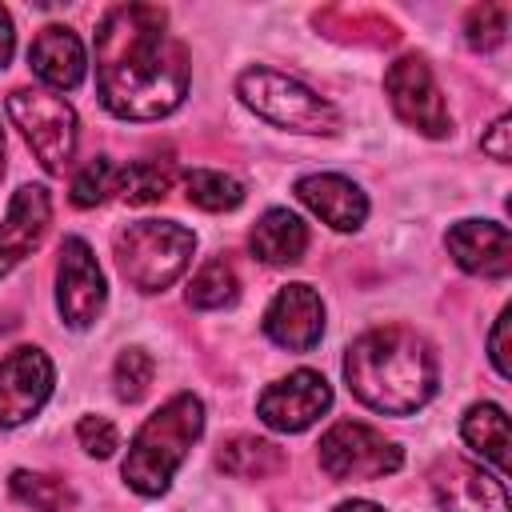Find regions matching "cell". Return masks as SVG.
I'll return each instance as SVG.
<instances>
[{
  "instance_id": "4",
  "label": "cell",
  "mask_w": 512,
  "mask_h": 512,
  "mask_svg": "<svg viewBox=\"0 0 512 512\" xmlns=\"http://www.w3.org/2000/svg\"><path fill=\"white\" fill-rule=\"evenodd\" d=\"M196 252V236L176 220H140L116 236V264L140 292L168 288Z\"/></svg>"
},
{
  "instance_id": "6",
  "label": "cell",
  "mask_w": 512,
  "mask_h": 512,
  "mask_svg": "<svg viewBox=\"0 0 512 512\" xmlns=\"http://www.w3.org/2000/svg\"><path fill=\"white\" fill-rule=\"evenodd\" d=\"M8 116L32 144L36 160L48 172H64V164L76 152V112L64 96H52L44 88H16L8 96Z\"/></svg>"
},
{
  "instance_id": "11",
  "label": "cell",
  "mask_w": 512,
  "mask_h": 512,
  "mask_svg": "<svg viewBox=\"0 0 512 512\" xmlns=\"http://www.w3.org/2000/svg\"><path fill=\"white\" fill-rule=\"evenodd\" d=\"M52 360L40 348H16L0 360V428L32 420L52 396Z\"/></svg>"
},
{
  "instance_id": "25",
  "label": "cell",
  "mask_w": 512,
  "mask_h": 512,
  "mask_svg": "<svg viewBox=\"0 0 512 512\" xmlns=\"http://www.w3.org/2000/svg\"><path fill=\"white\" fill-rule=\"evenodd\" d=\"M152 372H156V364H152V356L144 352V348H124L120 356H116V368H112V384H116V396L120 400H140L144 392H148V384H152Z\"/></svg>"
},
{
  "instance_id": "15",
  "label": "cell",
  "mask_w": 512,
  "mask_h": 512,
  "mask_svg": "<svg viewBox=\"0 0 512 512\" xmlns=\"http://www.w3.org/2000/svg\"><path fill=\"white\" fill-rule=\"evenodd\" d=\"M48 220H52V200L40 184H24L12 204H8V216L0 224V276L12 272L48 232Z\"/></svg>"
},
{
  "instance_id": "21",
  "label": "cell",
  "mask_w": 512,
  "mask_h": 512,
  "mask_svg": "<svg viewBox=\"0 0 512 512\" xmlns=\"http://www.w3.org/2000/svg\"><path fill=\"white\" fill-rule=\"evenodd\" d=\"M184 192H188V204H196L204 212H232L244 204V184L236 176H224L212 168H192L184 176Z\"/></svg>"
},
{
  "instance_id": "19",
  "label": "cell",
  "mask_w": 512,
  "mask_h": 512,
  "mask_svg": "<svg viewBox=\"0 0 512 512\" xmlns=\"http://www.w3.org/2000/svg\"><path fill=\"white\" fill-rule=\"evenodd\" d=\"M460 436L476 456H484L500 476L508 472V416L500 404H472L460 420Z\"/></svg>"
},
{
  "instance_id": "31",
  "label": "cell",
  "mask_w": 512,
  "mask_h": 512,
  "mask_svg": "<svg viewBox=\"0 0 512 512\" xmlns=\"http://www.w3.org/2000/svg\"><path fill=\"white\" fill-rule=\"evenodd\" d=\"M12 44H16V32H12V16L0 8V68L8 64V56H12Z\"/></svg>"
},
{
  "instance_id": "20",
  "label": "cell",
  "mask_w": 512,
  "mask_h": 512,
  "mask_svg": "<svg viewBox=\"0 0 512 512\" xmlns=\"http://www.w3.org/2000/svg\"><path fill=\"white\" fill-rule=\"evenodd\" d=\"M216 464L228 472V476H240V480H260V476H272L284 468V452L272 444V440H256V436H232L220 444V456Z\"/></svg>"
},
{
  "instance_id": "30",
  "label": "cell",
  "mask_w": 512,
  "mask_h": 512,
  "mask_svg": "<svg viewBox=\"0 0 512 512\" xmlns=\"http://www.w3.org/2000/svg\"><path fill=\"white\" fill-rule=\"evenodd\" d=\"M508 136H512V120L508 116H500L496 124H492V132L480 140V152H488L492 160H500V164H508L512 160V148H508Z\"/></svg>"
},
{
  "instance_id": "17",
  "label": "cell",
  "mask_w": 512,
  "mask_h": 512,
  "mask_svg": "<svg viewBox=\"0 0 512 512\" xmlns=\"http://www.w3.org/2000/svg\"><path fill=\"white\" fill-rule=\"evenodd\" d=\"M28 64L32 72L48 84V88H76L84 80V44L72 28L64 24H44L28 48Z\"/></svg>"
},
{
  "instance_id": "27",
  "label": "cell",
  "mask_w": 512,
  "mask_h": 512,
  "mask_svg": "<svg viewBox=\"0 0 512 512\" xmlns=\"http://www.w3.org/2000/svg\"><path fill=\"white\" fill-rule=\"evenodd\" d=\"M504 32H508V4H480L468 12V24H464V36L472 48L488 52L496 44H504Z\"/></svg>"
},
{
  "instance_id": "23",
  "label": "cell",
  "mask_w": 512,
  "mask_h": 512,
  "mask_svg": "<svg viewBox=\"0 0 512 512\" xmlns=\"http://www.w3.org/2000/svg\"><path fill=\"white\" fill-rule=\"evenodd\" d=\"M12 496L36 512H68L76 504L72 488L56 476H44V472H12Z\"/></svg>"
},
{
  "instance_id": "32",
  "label": "cell",
  "mask_w": 512,
  "mask_h": 512,
  "mask_svg": "<svg viewBox=\"0 0 512 512\" xmlns=\"http://www.w3.org/2000/svg\"><path fill=\"white\" fill-rule=\"evenodd\" d=\"M336 512H384L380 504H372V500H344Z\"/></svg>"
},
{
  "instance_id": "9",
  "label": "cell",
  "mask_w": 512,
  "mask_h": 512,
  "mask_svg": "<svg viewBox=\"0 0 512 512\" xmlns=\"http://www.w3.org/2000/svg\"><path fill=\"white\" fill-rule=\"evenodd\" d=\"M328 404H332L328 380L320 372H312V368H300V372L268 384L260 392V400H256V412L276 432H304L328 412Z\"/></svg>"
},
{
  "instance_id": "18",
  "label": "cell",
  "mask_w": 512,
  "mask_h": 512,
  "mask_svg": "<svg viewBox=\"0 0 512 512\" xmlns=\"http://www.w3.org/2000/svg\"><path fill=\"white\" fill-rule=\"evenodd\" d=\"M308 248V224L288 208H268L252 228V252L264 264H296Z\"/></svg>"
},
{
  "instance_id": "13",
  "label": "cell",
  "mask_w": 512,
  "mask_h": 512,
  "mask_svg": "<svg viewBox=\"0 0 512 512\" xmlns=\"http://www.w3.org/2000/svg\"><path fill=\"white\" fill-rule=\"evenodd\" d=\"M432 492L444 512H512L504 480L480 472L468 460H444L432 472Z\"/></svg>"
},
{
  "instance_id": "1",
  "label": "cell",
  "mask_w": 512,
  "mask_h": 512,
  "mask_svg": "<svg viewBox=\"0 0 512 512\" xmlns=\"http://www.w3.org/2000/svg\"><path fill=\"white\" fill-rule=\"evenodd\" d=\"M96 92L120 120H160L188 92V52L156 4H116L96 28Z\"/></svg>"
},
{
  "instance_id": "28",
  "label": "cell",
  "mask_w": 512,
  "mask_h": 512,
  "mask_svg": "<svg viewBox=\"0 0 512 512\" xmlns=\"http://www.w3.org/2000/svg\"><path fill=\"white\" fill-rule=\"evenodd\" d=\"M76 436H80V448H84L88 456H100V460L112 456L116 444H120L112 420H104V416H84V420L76 424Z\"/></svg>"
},
{
  "instance_id": "26",
  "label": "cell",
  "mask_w": 512,
  "mask_h": 512,
  "mask_svg": "<svg viewBox=\"0 0 512 512\" xmlns=\"http://www.w3.org/2000/svg\"><path fill=\"white\" fill-rule=\"evenodd\" d=\"M108 192H116V168L104 156H96V160H88L76 172V180H72V204L76 208H96Z\"/></svg>"
},
{
  "instance_id": "22",
  "label": "cell",
  "mask_w": 512,
  "mask_h": 512,
  "mask_svg": "<svg viewBox=\"0 0 512 512\" xmlns=\"http://www.w3.org/2000/svg\"><path fill=\"white\" fill-rule=\"evenodd\" d=\"M172 188V168L156 160H132L116 172V196L124 204H156Z\"/></svg>"
},
{
  "instance_id": "16",
  "label": "cell",
  "mask_w": 512,
  "mask_h": 512,
  "mask_svg": "<svg viewBox=\"0 0 512 512\" xmlns=\"http://www.w3.org/2000/svg\"><path fill=\"white\" fill-rule=\"evenodd\" d=\"M296 196L324 220L332 224L336 232H356L368 216V200L364 192L348 180V176H336V172H312V176H300L296 180Z\"/></svg>"
},
{
  "instance_id": "10",
  "label": "cell",
  "mask_w": 512,
  "mask_h": 512,
  "mask_svg": "<svg viewBox=\"0 0 512 512\" xmlns=\"http://www.w3.org/2000/svg\"><path fill=\"white\" fill-rule=\"evenodd\" d=\"M56 308H60L64 324H72V328H88L104 308V272L80 236H68L60 244Z\"/></svg>"
},
{
  "instance_id": "5",
  "label": "cell",
  "mask_w": 512,
  "mask_h": 512,
  "mask_svg": "<svg viewBox=\"0 0 512 512\" xmlns=\"http://www.w3.org/2000/svg\"><path fill=\"white\" fill-rule=\"evenodd\" d=\"M236 92L256 116H264L276 128H292V132H336L340 128V112L324 96H316L312 88H304L300 80L284 72L248 68Z\"/></svg>"
},
{
  "instance_id": "2",
  "label": "cell",
  "mask_w": 512,
  "mask_h": 512,
  "mask_svg": "<svg viewBox=\"0 0 512 512\" xmlns=\"http://www.w3.org/2000/svg\"><path fill=\"white\" fill-rule=\"evenodd\" d=\"M344 380L360 404L384 416H408L436 392V356L412 328L388 324L352 340L344 356Z\"/></svg>"
},
{
  "instance_id": "33",
  "label": "cell",
  "mask_w": 512,
  "mask_h": 512,
  "mask_svg": "<svg viewBox=\"0 0 512 512\" xmlns=\"http://www.w3.org/2000/svg\"><path fill=\"white\" fill-rule=\"evenodd\" d=\"M0 176H4V132H0Z\"/></svg>"
},
{
  "instance_id": "3",
  "label": "cell",
  "mask_w": 512,
  "mask_h": 512,
  "mask_svg": "<svg viewBox=\"0 0 512 512\" xmlns=\"http://www.w3.org/2000/svg\"><path fill=\"white\" fill-rule=\"evenodd\" d=\"M200 432H204V404L192 392H180L168 404H160L128 444L124 456L128 488H136L140 496H160L172 472L180 468V460L188 456V448L200 440Z\"/></svg>"
},
{
  "instance_id": "24",
  "label": "cell",
  "mask_w": 512,
  "mask_h": 512,
  "mask_svg": "<svg viewBox=\"0 0 512 512\" xmlns=\"http://www.w3.org/2000/svg\"><path fill=\"white\" fill-rule=\"evenodd\" d=\"M236 292H240V280H236L232 264L228 260H208L188 284V304L192 308H228L236 300Z\"/></svg>"
},
{
  "instance_id": "14",
  "label": "cell",
  "mask_w": 512,
  "mask_h": 512,
  "mask_svg": "<svg viewBox=\"0 0 512 512\" xmlns=\"http://www.w3.org/2000/svg\"><path fill=\"white\" fill-rule=\"evenodd\" d=\"M444 240H448L452 260L472 276L500 280L512 272V236L496 220H460L448 228Z\"/></svg>"
},
{
  "instance_id": "12",
  "label": "cell",
  "mask_w": 512,
  "mask_h": 512,
  "mask_svg": "<svg viewBox=\"0 0 512 512\" xmlns=\"http://www.w3.org/2000/svg\"><path fill=\"white\" fill-rule=\"evenodd\" d=\"M264 336L288 352H308L324 336V300L312 284H288L264 312Z\"/></svg>"
},
{
  "instance_id": "8",
  "label": "cell",
  "mask_w": 512,
  "mask_h": 512,
  "mask_svg": "<svg viewBox=\"0 0 512 512\" xmlns=\"http://www.w3.org/2000/svg\"><path fill=\"white\" fill-rule=\"evenodd\" d=\"M384 92L408 128H416L424 136H448L452 116H448L444 96H440V88H436V80L420 56H400L384 72Z\"/></svg>"
},
{
  "instance_id": "29",
  "label": "cell",
  "mask_w": 512,
  "mask_h": 512,
  "mask_svg": "<svg viewBox=\"0 0 512 512\" xmlns=\"http://www.w3.org/2000/svg\"><path fill=\"white\" fill-rule=\"evenodd\" d=\"M508 320H512V312L504 308L500 316H496V328H492V340H488V356H492V364H496V372L508 380L512 376V360H508Z\"/></svg>"
},
{
  "instance_id": "7",
  "label": "cell",
  "mask_w": 512,
  "mask_h": 512,
  "mask_svg": "<svg viewBox=\"0 0 512 512\" xmlns=\"http://www.w3.org/2000/svg\"><path fill=\"white\" fill-rule=\"evenodd\" d=\"M404 464V452L360 420H340L320 436V468L332 480H380Z\"/></svg>"
}]
</instances>
